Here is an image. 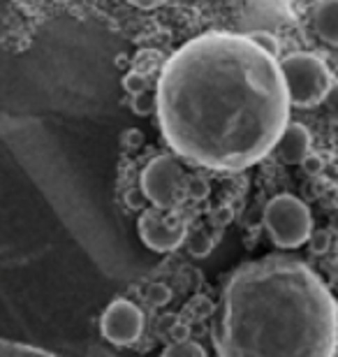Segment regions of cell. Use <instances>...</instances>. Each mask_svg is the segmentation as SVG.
Listing matches in <instances>:
<instances>
[{
  "label": "cell",
  "instance_id": "1",
  "mask_svg": "<svg viewBox=\"0 0 338 357\" xmlns=\"http://www.w3.org/2000/svg\"><path fill=\"white\" fill-rule=\"evenodd\" d=\"M280 63L250 35L204 33L164 63L155 91L160 130L178 158L243 172L290 123Z\"/></svg>",
  "mask_w": 338,
  "mask_h": 357
},
{
  "label": "cell",
  "instance_id": "2",
  "mask_svg": "<svg viewBox=\"0 0 338 357\" xmlns=\"http://www.w3.org/2000/svg\"><path fill=\"white\" fill-rule=\"evenodd\" d=\"M338 304L304 260L267 255L229 276L215 325L222 357H332Z\"/></svg>",
  "mask_w": 338,
  "mask_h": 357
},
{
  "label": "cell",
  "instance_id": "3",
  "mask_svg": "<svg viewBox=\"0 0 338 357\" xmlns=\"http://www.w3.org/2000/svg\"><path fill=\"white\" fill-rule=\"evenodd\" d=\"M280 63L287 98L294 107H315L322 102L325 93L332 86V73L325 66V61L315 54L297 52L285 56Z\"/></svg>",
  "mask_w": 338,
  "mask_h": 357
},
{
  "label": "cell",
  "instance_id": "4",
  "mask_svg": "<svg viewBox=\"0 0 338 357\" xmlns=\"http://www.w3.org/2000/svg\"><path fill=\"white\" fill-rule=\"evenodd\" d=\"M264 230L269 232L273 244L283 251L304 246L313 232L311 209L299 197L290 195V192H280L269 199L267 209H264Z\"/></svg>",
  "mask_w": 338,
  "mask_h": 357
},
{
  "label": "cell",
  "instance_id": "5",
  "mask_svg": "<svg viewBox=\"0 0 338 357\" xmlns=\"http://www.w3.org/2000/svg\"><path fill=\"white\" fill-rule=\"evenodd\" d=\"M185 172L181 158L174 153H162L148 160L141 169V190L148 202L158 209L174 211L185 197Z\"/></svg>",
  "mask_w": 338,
  "mask_h": 357
},
{
  "label": "cell",
  "instance_id": "6",
  "mask_svg": "<svg viewBox=\"0 0 338 357\" xmlns=\"http://www.w3.org/2000/svg\"><path fill=\"white\" fill-rule=\"evenodd\" d=\"M137 230H139V239L144 241V246L155 253L176 251L185 241V234H188L181 218H176L167 209H158V206L141 213Z\"/></svg>",
  "mask_w": 338,
  "mask_h": 357
},
{
  "label": "cell",
  "instance_id": "7",
  "mask_svg": "<svg viewBox=\"0 0 338 357\" xmlns=\"http://www.w3.org/2000/svg\"><path fill=\"white\" fill-rule=\"evenodd\" d=\"M100 332L114 346H132L144 334V313L130 299L118 297L100 316Z\"/></svg>",
  "mask_w": 338,
  "mask_h": 357
},
{
  "label": "cell",
  "instance_id": "8",
  "mask_svg": "<svg viewBox=\"0 0 338 357\" xmlns=\"http://www.w3.org/2000/svg\"><path fill=\"white\" fill-rule=\"evenodd\" d=\"M271 153H276L283 165H299L311 153V132L301 123H287Z\"/></svg>",
  "mask_w": 338,
  "mask_h": 357
},
{
  "label": "cell",
  "instance_id": "9",
  "mask_svg": "<svg viewBox=\"0 0 338 357\" xmlns=\"http://www.w3.org/2000/svg\"><path fill=\"white\" fill-rule=\"evenodd\" d=\"M311 24L325 45L338 49V0H315Z\"/></svg>",
  "mask_w": 338,
  "mask_h": 357
},
{
  "label": "cell",
  "instance_id": "10",
  "mask_svg": "<svg viewBox=\"0 0 338 357\" xmlns=\"http://www.w3.org/2000/svg\"><path fill=\"white\" fill-rule=\"evenodd\" d=\"M162 355L167 357H204L206 351L195 341H178V344H171L162 351Z\"/></svg>",
  "mask_w": 338,
  "mask_h": 357
},
{
  "label": "cell",
  "instance_id": "11",
  "mask_svg": "<svg viewBox=\"0 0 338 357\" xmlns=\"http://www.w3.org/2000/svg\"><path fill=\"white\" fill-rule=\"evenodd\" d=\"M322 105H325V112L327 116L338 123V82H332V86L325 93V98H322Z\"/></svg>",
  "mask_w": 338,
  "mask_h": 357
},
{
  "label": "cell",
  "instance_id": "12",
  "mask_svg": "<svg viewBox=\"0 0 338 357\" xmlns=\"http://www.w3.org/2000/svg\"><path fill=\"white\" fill-rule=\"evenodd\" d=\"M250 38H253L260 47L267 49L269 54L278 56V45H276V40H273L271 35H267V33H253V35H250Z\"/></svg>",
  "mask_w": 338,
  "mask_h": 357
},
{
  "label": "cell",
  "instance_id": "13",
  "mask_svg": "<svg viewBox=\"0 0 338 357\" xmlns=\"http://www.w3.org/2000/svg\"><path fill=\"white\" fill-rule=\"evenodd\" d=\"M128 3L135 5V7H139V10H153V7L164 5L167 0H128Z\"/></svg>",
  "mask_w": 338,
  "mask_h": 357
}]
</instances>
